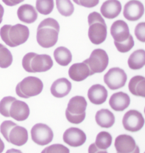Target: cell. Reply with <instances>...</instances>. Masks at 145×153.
<instances>
[{"label": "cell", "mask_w": 145, "mask_h": 153, "mask_svg": "<svg viewBox=\"0 0 145 153\" xmlns=\"http://www.w3.org/2000/svg\"><path fill=\"white\" fill-rule=\"evenodd\" d=\"M60 28L59 24L55 19L48 18L44 19L37 29L38 44L45 48L54 46L58 41Z\"/></svg>", "instance_id": "6da1fadb"}, {"label": "cell", "mask_w": 145, "mask_h": 153, "mask_svg": "<svg viewBox=\"0 0 145 153\" xmlns=\"http://www.w3.org/2000/svg\"><path fill=\"white\" fill-rule=\"evenodd\" d=\"M0 114L6 117L13 118L17 121H24L28 118L30 109L25 102L14 97H5L0 101Z\"/></svg>", "instance_id": "7a4b0ae2"}, {"label": "cell", "mask_w": 145, "mask_h": 153, "mask_svg": "<svg viewBox=\"0 0 145 153\" xmlns=\"http://www.w3.org/2000/svg\"><path fill=\"white\" fill-rule=\"evenodd\" d=\"M111 34L117 49L121 53L129 51L134 46L133 37L130 33L127 24L121 20L114 22L110 28Z\"/></svg>", "instance_id": "3957f363"}, {"label": "cell", "mask_w": 145, "mask_h": 153, "mask_svg": "<svg viewBox=\"0 0 145 153\" xmlns=\"http://www.w3.org/2000/svg\"><path fill=\"white\" fill-rule=\"evenodd\" d=\"M2 40L8 46L15 48L25 43L30 36L27 26L18 24L15 25H4L0 29Z\"/></svg>", "instance_id": "277c9868"}, {"label": "cell", "mask_w": 145, "mask_h": 153, "mask_svg": "<svg viewBox=\"0 0 145 153\" xmlns=\"http://www.w3.org/2000/svg\"><path fill=\"white\" fill-rule=\"evenodd\" d=\"M0 131L7 141L17 146L25 144L28 140V133L25 128L11 120L2 123Z\"/></svg>", "instance_id": "5b68a950"}, {"label": "cell", "mask_w": 145, "mask_h": 153, "mask_svg": "<svg viewBox=\"0 0 145 153\" xmlns=\"http://www.w3.org/2000/svg\"><path fill=\"white\" fill-rule=\"evenodd\" d=\"M53 65L51 57L47 54L31 52L26 54L22 60L23 68L28 73L45 72L50 69Z\"/></svg>", "instance_id": "8992f818"}, {"label": "cell", "mask_w": 145, "mask_h": 153, "mask_svg": "<svg viewBox=\"0 0 145 153\" xmlns=\"http://www.w3.org/2000/svg\"><path fill=\"white\" fill-rule=\"evenodd\" d=\"M89 25L88 36L92 43L99 45L106 40L107 27L104 19L99 13L93 12L88 17Z\"/></svg>", "instance_id": "52a82bcc"}, {"label": "cell", "mask_w": 145, "mask_h": 153, "mask_svg": "<svg viewBox=\"0 0 145 153\" xmlns=\"http://www.w3.org/2000/svg\"><path fill=\"white\" fill-rule=\"evenodd\" d=\"M87 102L82 96H76L70 100L66 110L67 120L71 123L79 124L84 121L86 117V110Z\"/></svg>", "instance_id": "ba28073f"}, {"label": "cell", "mask_w": 145, "mask_h": 153, "mask_svg": "<svg viewBox=\"0 0 145 153\" xmlns=\"http://www.w3.org/2000/svg\"><path fill=\"white\" fill-rule=\"evenodd\" d=\"M43 88L44 84L40 79L36 77L28 76L18 84L16 91L20 97L28 99L40 94Z\"/></svg>", "instance_id": "9c48e42d"}, {"label": "cell", "mask_w": 145, "mask_h": 153, "mask_svg": "<svg viewBox=\"0 0 145 153\" xmlns=\"http://www.w3.org/2000/svg\"><path fill=\"white\" fill-rule=\"evenodd\" d=\"M88 66L92 74L102 73L109 65L108 55L104 50L101 49L94 50L89 59L84 61Z\"/></svg>", "instance_id": "30bf717a"}, {"label": "cell", "mask_w": 145, "mask_h": 153, "mask_svg": "<svg viewBox=\"0 0 145 153\" xmlns=\"http://www.w3.org/2000/svg\"><path fill=\"white\" fill-rule=\"evenodd\" d=\"M127 76L124 70L113 68L109 70L104 76V82L112 90L119 89L125 85Z\"/></svg>", "instance_id": "8fae6325"}, {"label": "cell", "mask_w": 145, "mask_h": 153, "mask_svg": "<svg viewBox=\"0 0 145 153\" xmlns=\"http://www.w3.org/2000/svg\"><path fill=\"white\" fill-rule=\"evenodd\" d=\"M33 141L37 144L44 146L52 142L53 139V132L47 125L38 123L32 128L31 131Z\"/></svg>", "instance_id": "7c38bea8"}, {"label": "cell", "mask_w": 145, "mask_h": 153, "mask_svg": "<svg viewBox=\"0 0 145 153\" xmlns=\"http://www.w3.org/2000/svg\"><path fill=\"white\" fill-rule=\"evenodd\" d=\"M122 123L127 131L136 132L142 128L145 120L141 113L137 110H130L125 114Z\"/></svg>", "instance_id": "4fadbf2b"}, {"label": "cell", "mask_w": 145, "mask_h": 153, "mask_svg": "<svg viewBox=\"0 0 145 153\" xmlns=\"http://www.w3.org/2000/svg\"><path fill=\"white\" fill-rule=\"evenodd\" d=\"M115 147L117 152L119 153H139L140 149L132 136L121 134L115 140Z\"/></svg>", "instance_id": "5bb4252c"}, {"label": "cell", "mask_w": 145, "mask_h": 153, "mask_svg": "<svg viewBox=\"0 0 145 153\" xmlns=\"http://www.w3.org/2000/svg\"><path fill=\"white\" fill-rule=\"evenodd\" d=\"M144 13V7L138 0H130L125 5L123 15L128 21L135 22L139 20Z\"/></svg>", "instance_id": "9a60e30c"}, {"label": "cell", "mask_w": 145, "mask_h": 153, "mask_svg": "<svg viewBox=\"0 0 145 153\" xmlns=\"http://www.w3.org/2000/svg\"><path fill=\"white\" fill-rule=\"evenodd\" d=\"M65 143L73 147L81 146L87 140L85 133L78 128L72 127L66 130L63 135Z\"/></svg>", "instance_id": "2e32d148"}, {"label": "cell", "mask_w": 145, "mask_h": 153, "mask_svg": "<svg viewBox=\"0 0 145 153\" xmlns=\"http://www.w3.org/2000/svg\"><path fill=\"white\" fill-rule=\"evenodd\" d=\"M112 137L109 132L101 131L98 134L95 142L89 148V153H107V149L110 147Z\"/></svg>", "instance_id": "e0dca14e"}, {"label": "cell", "mask_w": 145, "mask_h": 153, "mask_svg": "<svg viewBox=\"0 0 145 153\" xmlns=\"http://www.w3.org/2000/svg\"><path fill=\"white\" fill-rule=\"evenodd\" d=\"M68 74L70 79L77 82H81L92 75L88 66L84 62L72 65L69 69Z\"/></svg>", "instance_id": "ac0fdd59"}, {"label": "cell", "mask_w": 145, "mask_h": 153, "mask_svg": "<svg viewBox=\"0 0 145 153\" xmlns=\"http://www.w3.org/2000/svg\"><path fill=\"white\" fill-rule=\"evenodd\" d=\"M71 82L65 78H60L52 84L50 91L55 97L62 98L69 94L72 89Z\"/></svg>", "instance_id": "d6986e66"}, {"label": "cell", "mask_w": 145, "mask_h": 153, "mask_svg": "<svg viewBox=\"0 0 145 153\" xmlns=\"http://www.w3.org/2000/svg\"><path fill=\"white\" fill-rule=\"evenodd\" d=\"M121 10V4L118 0H107L101 7V13L103 16L109 19L117 17Z\"/></svg>", "instance_id": "ffe728a7"}, {"label": "cell", "mask_w": 145, "mask_h": 153, "mask_svg": "<svg viewBox=\"0 0 145 153\" xmlns=\"http://www.w3.org/2000/svg\"><path fill=\"white\" fill-rule=\"evenodd\" d=\"M108 91L105 87L100 84L92 86L88 92V97L92 103L96 105H101L107 98Z\"/></svg>", "instance_id": "44dd1931"}, {"label": "cell", "mask_w": 145, "mask_h": 153, "mask_svg": "<svg viewBox=\"0 0 145 153\" xmlns=\"http://www.w3.org/2000/svg\"><path fill=\"white\" fill-rule=\"evenodd\" d=\"M130 98L127 94L119 92L112 95L109 100V104L113 110L116 111H123L130 104Z\"/></svg>", "instance_id": "7402d4cb"}, {"label": "cell", "mask_w": 145, "mask_h": 153, "mask_svg": "<svg viewBox=\"0 0 145 153\" xmlns=\"http://www.w3.org/2000/svg\"><path fill=\"white\" fill-rule=\"evenodd\" d=\"M17 15L21 22L27 24L33 23L38 17V13L34 7L28 4L20 6L18 10Z\"/></svg>", "instance_id": "603a6c76"}, {"label": "cell", "mask_w": 145, "mask_h": 153, "mask_svg": "<svg viewBox=\"0 0 145 153\" xmlns=\"http://www.w3.org/2000/svg\"><path fill=\"white\" fill-rule=\"evenodd\" d=\"M97 124L101 128H108L112 127L115 123V117L111 111L102 109L97 112L95 115Z\"/></svg>", "instance_id": "cb8c5ba5"}, {"label": "cell", "mask_w": 145, "mask_h": 153, "mask_svg": "<svg viewBox=\"0 0 145 153\" xmlns=\"http://www.w3.org/2000/svg\"><path fill=\"white\" fill-rule=\"evenodd\" d=\"M129 89L134 96L145 97V78L142 76L133 77L129 82Z\"/></svg>", "instance_id": "d4e9b609"}, {"label": "cell", "mask_w": 145, "mask_h": 153, "mask_svg": "<svg viewBox=\"0 0 145 153\" xmlns=\"http://www.w3.org/2000/svg\"><path fill=\"white\" fill-rule=\"evenodd\" d=\"M128 65L131 69L140 70L145 65V52L143 49L135 51L131 54L128 61Z\"/></svg>", "instance_id": "484cf974"}, {"label": "cell", "mask_w": 145, "mask_h": 153, "mask_svg": "<svg viewBox=\"0 0 145 153\" xmlns=\"http://www.w3.org/2000/svg\"><path fill=\"white\" fill-rule=\"evenodd\" d=\"M54 57L57 63L62 66H67L72 62V56L68 49L61 46L55 50Z\"/></svg>", "instance_id": "4316f807"}, {"label": "cell", "mask_w": 145, "mask_h": 153, "mask_svg": "<svg viewBox=\"0 0 145 153\" xmlns=\"http://www.w3.org/2000/svg\"><path fill=\"white\" fill-rule=\"evenodd\" d=\"M57 8L62 16L69 17L73 13L74 6L70 0H56Z\"/></svg>", "instance_id": "83f0119b"}, {"label": "cell", "mask_w": 145, "mask_h": 153, "mask_svg": "<svg viewBox=\"0 0 145 153\" xmlns=\"http://www.w3.org/2000/svg\"><path fill=\"white\" fill-rule=\"evenodd\" d=\"M13 57L8 49L0 44V68H7L12 65Z\"/></svg>", "instance_id": "f1b7e54d"}, {"label": "cell", "mask_w": 145, "mask_h": 153, "mask_svg": "<svg viewBox=\"0 0 145 153\" xmlns=\"http://www.w3.org/2000/svg\"><path fill=\"white\" fill-rule=\"evenodd\" d=\"M54 7V0H37L36 8L37 11L44 15L50 14Z\"/></svg>", "instance_id": "f546056e"}, {"label": "cell", "mask_w": 145, "mask_h": 153, "mask_svg": "<svg viewBox=\"0 0 145 153\" xmlns=\"http://www.w3.org/2000/svg\"><path fill=\"white\" fill-rule=\"evenodd\" d=\"M42 153H70V150L65 146L59 144L52 145L46 148Z\"/></svg>", "instance_id": "4dcf8cb0"}, {"label": "cell", "mask_w": 145, "mask_h": 153, "mask_svg": "<svg viewBox=\"0 0 145 153\" xmlns=\"http://www.w3.org/2000/svg\"><path fill=\"white\" fill-rule=\"evenodd\" d=\"M135 34L137 39L140 42H145V23L144 22L138 24L135 30Z\"/></svg>", "instance_id": "1f68e13d"}, {"label": "cell", "mask_w": 145, "mask_h": 153, "mask_svg": "<svg viewBox=\"0 0 145 153\" xmlns=\"http://www.w3.org/2000/svg\"><path fill=\"white\" fill-rule=\"evenodd\" d=\"M73 1L78 5L88 8L96 7L99 3V0H73Z\"/></svg>", "instance_id": "d6a6232c"}, {"label": "cell", "mask_w": 145, "mask_h": 153, "mask_svg": "<svg viewBox=\"0 0 145 153\" xmlns=\"http://www.w3.org/2000/svg\"><path fill=\"white\" fill-rule=\"evenodd\" d=\"M24 1V0H2V1L6 5L10 7H13L17 5Z\"/></svg>", "instance_id": "836d02e7"}, {"label": "cell", "mask_w": 145, "mask_h": 153, "mask_svg": "<svg viewBox=\"0 0 145 153\" xmlns=\"http://www.w3.org/2000/svg\"><path fill=\"white\" fill-rule=\"evenodd\" d=\"M4 13V10L2 5L0 4V24L3 21V16Z\"/></svg>", "instance_id": "e575fe53"}, {"label": "cell", "mask_w": 145, "mask_h": 153, "mask_svg": "<svg viewBox=\"0 0 145 153\" xmlns=\"http://www.w3.org/2000/svg\"><path fill=\"white\" fill-rule=\"evenodd\" d=\"M5 149V145L4 142L0 138V153L3 152Z\"/></svg>", "instance_id": "d590c367"}]
</instances>
